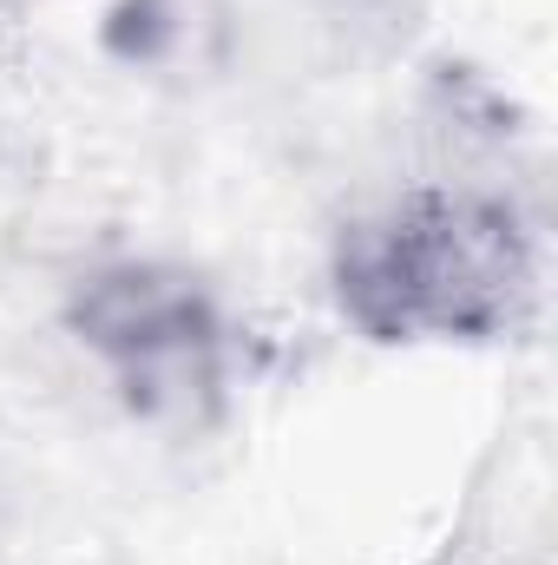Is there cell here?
I'll use <instances>...</instances> for the list:
<instances>
[{
  "instance_id": "obj_1",
  "label": "cell",
  "mask_w": 558,
  "mask_h": 565,
  "mask_svg": "<svg viewBox=\"0 0 558 565\" xmlns=\"http://www.w3.org/2000/svg\"><path fill=\"white\" fill-rule=\"evenodd\" d=\"M335 289L382 342H486L533 302V237L513 204L427 184L348 224Z\"/></svg>"
},
{
  "instance_id": "obj_2",
  "label": "cell",
  "mask_w": 558,
  "mask_h": 565,
  "mask_svg": "<svg viewBox=\"0 0 558 565\" xmlns=\"http://www.w3.org/2000/svg\"><path fill=\"white\" fill-rule=\"evenodd\" d=\"M211 322H217V309H211L204 282L171 264H106L66 296V329L106 369L132 362L144 349H164L178 335H197Z\"/></svg>"
},
{
  "instance_id": "obj_3",
  "label": "cell",
  "mask_w": 558,
  "mask_h": 565,
  "mask_svg": "<svg viewBox=\"0 0 558 565\" xmlns=\"http://www.w3.org/2000/svg\"><path fill=\"white\" fill-rule=\"evenodd\" d=\"M0 7H7V0H0Z\"/></svg>"
}]
</instances>
